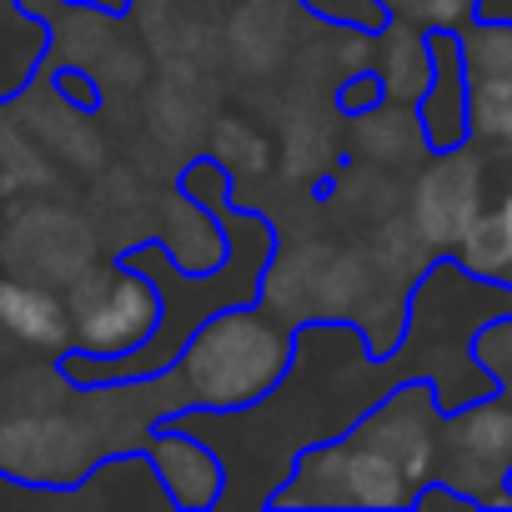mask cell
Instances as JSON below:
<instances>
[{"instance_id":"cell-1","label":"cell","mask_w":512,"mask_h":512,"mask_svg":"<svg viewBox=\"0 0 512 512\" xmlns=\"http://www.w3.org/2000/svg\"><path fill=\"white\" fill-rule=\"evenodd\" d=\"M292 332L277 312H267L262 302L246 307H221L211 312L186 342L181 352L151 372V377H131L146 412L161 422L171 412H236L262 402L292 367Z\"/></svg>"},{"instance_id":"cell-2","label":"cell","mask_w":512,"mask_h":512,"mask_svg":"<svg viewBox=\"0 0 512 512\" xmlns=\"http://www.w3.org/2000/svg\"><path fill=\"white\" fill-rule=\"evenodd\" d=\"M412 477L357 432L312 442L272 487L267 507H412Z\"/></svg>"},{"instance_id":"cell-3","label":"cell","mask_w":512,"mask_h":512,"mask_svg":"<svg viewBox=\"0 0 512 512\" xmlns=\"http://www.w3.org/2000/svg\"><path fill=\"white\" fill-rule=\"evenodd\" d=\"M66 312H71V352L116 362L156 332L161 292L146 272H136L126 262L86 267L66 292Z\"/></svg>"},{"instance_id":"cell-4","label":"cell","mask_w":512,"mask_h":512,"mask_svg":"<svg viewBox=\"0 0 512 512\" xmlns=\"http://www.w3.org/2000/svg\"><path fill=\"white\" fill-rule=\"evenodd\" d=\"M467 71V136L497 141L502 111L512 106V21L477 16L457 31Z\"/></svg>"},{"instance_id":"cell-5","label":"cell","mask_w":512,"mask_h":512,"mask_svg":"<svg viewBox=\"0 0 512 512\" xmlns=\"http://www.w3.org/2000/svg\"><path fill=\"white\" fill-rule=\"evenodd\" d=\"M482 211V161L477 151L452 146L437 151V161L422 171L417 196H412V221L432 246H457V236L472 226V216Z\"/></svg>"},{"instance_id":"cell-6","label":"cell","mask_w":512,"mask_h":512,"mask_svg":"<svg viewBox=\"0 0 512 512\" xmlns=\"http://www.w3.org/2000/svg\"><path fill=\"white\" fill-rule=\"evenodd\" d=\"M146 457H151L156 482H161V492H166L171 507H181V512H206V507L221 502V492H226V462H221L216 447L201 442L196 432L156 422L151 437H146Z\"/></svg>"},{"instance_id":"cell-7","label":"cell","mask_w":512,"mask_h":512,"mask_svg":"<svg viewBox=\"0 0 512 512\" xmlns=\"http://www.w3.org/2000/svg\"><path fill=\"white\" fill-rule=\"evenodd\" d=\"M427 86L417 96V126L427 151H452L467 141V71H462V46L457 31L427 26Z\"/></svg>"},{"instance_id":"cell-8","label":"cell","mask_w":512,"mask_h":512,"mask_svg":"<svg viewBox=\"0 0 512 512\" xmlns=\"http://www.w3.org/2000/svg\"><path fill=\"white\" fill-rule=\"evenodd\" d=\"M0 332L11 342L61 357L71 347V312L66 297H56L41 282H21V277H0Z\"/></svg>"},{"instance_id":"cell-9","label":"cell","mask_w":512,"mask_h":512,"mask_svg":"<svg viewBox=\"0 0 512 512\" xmlns=\"http://www.w3.org/2000/svg\"><path fill=\"white\" fill-rule=\"evenodd\" d=\"M51 51V21L26 0H0V101L31 86L36 66Z\"/></svg>"},{"instance_id":"cell-10","label":"cell","mask_w":512,"mask_h":512,"mask_svg":"<svg viewBox=\"0 0 512 512\" xmlns=\"http://www.w3.org/2000/svg\"><path fill=\"white\" fill-rule=\"evenodd\" d=\"M457 267H462V277H472V282H487V287H512V236H507V226H502V216L497 211H477L472 216V226L457 236Z\"/></svg>"},{"instance_id":"cell-11","label":"cell","mask_w":512,"mask_h":512,"mask_svg":"<svg viewBox=\"0 0 512 512\" xmlns=\"http://www.w3.org/2000/svg\"><path fill=\"white\" fill-rule=\"evenodd\" d=\"M302 6L327 21V26H342V31H362V36H377L392 11H387V0H302Z\"/></svg>"},{"instance_id":"cell-12","label":"cell","mask_w":512,"mask_h":512,"mask_svg":"<svg viewBox=\"0 0 512 512\" xmlns=\"http://www.w3.org/2000/svg\"><path fill=\"white\" fill-rule=\"evenodd\" d=\"M472 357L487 377H497L507 392H512V312H502L497 322H487L472 342Z\"/></svg>"},{"instance_id":"cell-13","label":"cell","mask_w":512,"mask_h":512,"mask_svg":"<svg viewBox=\"0 0 512 512\" xmlns=\"http://www.w3.org/2000/svg\"><path fill=\"white\" fill-rule=\"evenodd\" d=\"M382 101H387V91H382V76H377V71H357V76L337 91L342 116H372Z\"/></svg>"},{"instance_id":"cell-14","label":"cell","mask_w":512,"mask_h":512,"mask_svg":"<svg viewBox=\"0 0 512 512\" xmlns=\"http://www.w3.org/2000/svg\"><path fill=\"white\" fill-rule=\"evenodd\" d=\"M56 86H61L66 101H81V111H96V106H101L96 86H91L86 76H76V71H56Z\"/></svg>"},{"instance_id":"cell-15","label":"cell","mask_w":512,"mask_h":512,"mask_svg":"<svg viewBox=\"0 0 512 512\" xmlns=\"http://www.w3.org/2000/svg\"><path fill=\"white\" fill-rule=\"evenodd\" d=\"M497 141L507 146V156H512V106L502 111V126H497Z\"/></svg>"},{"instance_id":"cell-16","label":"cell","mask_w":512,"mask_h":512,"mask_svg":"<svg viewBox=\"0 0 512 512\" xmlns=\"http://www.w3.org/2000/svg\"><path fill=\"white\" fill-rule=\"evenodd\" d=\"M492 211L502 216V226H507V236H512V186H507V196H502V201H497Z\"/></svg>"},{"instance_id":"cell-17","label":"cell","mask_w":512,"mask_h":512,"mask_svg":"<svg viewBox=\"0 0 512 512\" xmlns=\"http://www.w3.org/2000/svg\"><path fill=\"white\" fill-rule=\"evenodd\" d=\"M81 6H96V11H126L131 0H81Z\"/></svg>"}]
</instances>
